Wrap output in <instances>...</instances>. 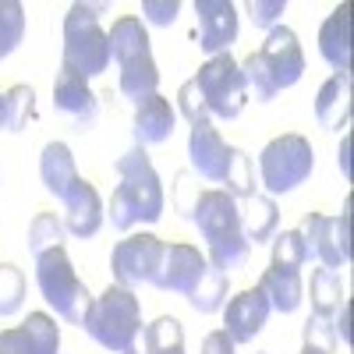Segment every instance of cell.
<instances>
[{"mask_svg":"<svg viewBox=\"0 0 354 354\" xmlns=\"http://www.w3.org/2000/svg\"><path fill=\"white\" fill-rule=\"evenodd\" d=\"M230 153H234V145H227L213 124L192 128V135H188V160H192V170L202 177V181L223 185L227 167H230Z\"/></svg>","mask_w":354,"mask_h":354,"instance_id":"cell-15","label":"cell"},{"mask_svg":"<svg viewBox=\"0 0 354 354\" xmlns=\"http://www.w3.org/2000/svg\"><path fill=\"white\" fill-rule=\"evenodd\" d=\"M195 21H198V46L216 57L227 53L238 39V8L230 0H195Z\"/></svg>","mask_w":354,"mask_h":354,"instance_id":"cell-14","label":"cell"},{"mask_svg":"<svg viewBox=\"0 0 354 354\" xmlns=\"http://www.w3.org/2000/svg\"><path fill=\"white\" fill-rule=\"evenodd\" d=\"M117 88H121V96L131 100V103H142V100L156 96L160 71H156L153 53H142V57H131V61H124V64H121V78H117Z\"/></svg>","mask_w":354,"mask_h":354,"instance_id":"cell-24","label":"cell"},{"mask_svg":"<svg viewBox=\"0 0 354 354\" xmlns=\"http://www.w3.org/2000/svg\"><path fill=\"white\" fill-rule=\"evenodd\" d=\"M25 301V273L11 262H0V315H15Z\"/></svg>","mask_w":354,"mask_h":354,"instance_id":"cell-35","label":"cell"},{"mask_svg":"<svg viewBox=\"0 0 354 354\" xmlns=\"http://www.w3.org/2000/svg\"><path fill=\"white\" fill-rule=\"evenodd\" d=\"M61 351V330L57 319L46 312H28L21 326L0 330V354H57Z\"/></svg>","mask_w":354,"mask_h":354,"instance_id":"cell-12","label":"cell"},{"mask_svg":"<svg viewBox=\"0 0 354 354\" xmlns=\"http://www.w3.org/2000/svg\"><path fill=\"white\" fill-rule=\"evenodd\" d=\"M223 192L234 198V202H245V198H252L255 195V174H252V160H248V153H241V149H234L230 153V167H227V177H223Z\"/></svg>","mask_w":354,"mask_h":354,"instance_id":"cell-33","label":"cell"},{"mask_svg":"<svg viewBox=\"0 0 354 354\" xmlns=\"http://www.w3.org/2000/svg\"><path fill=\"white\" fill-rule=\"evenodd\" d=\"M61 68L82 75L85 82L110 68V43H106V32L100 28L93 4H71V11L64 15V61H61Z\"/></svg>","mask_w":354,"mask_h":354,"instance_id":"cell-4","label":"cell"},{"mask_svg":"<svg viewBox=\"0 0 354 354\" xmlns=\"http://www.w3.org/2000/svg\"><path fill=\"white\" fill-rule=\"evenodd\" d=\"M4 117H8V110H4V93H0V128H4Z\"/></svg>","mask_w":354,"mask_h":354,"instance_id":"cell-44","label":"cell"},{"mask_svg":"<svg viewBox=\"0 0 354 354\" xmlns=\"http://www.w3.org/2000/svg\"><path fill=\"white\" fill-rule=\"evenodd\" d=\"M259 290L266 294L270 308L280 312V315L298 312L301 301H305L301 298L305 287H301V273L298 270H280V266H270V270L262 273V280H259Z\"/></svg>","mask_w":354,"mask_h":354,"instance_id":"cell-21","label":"cell"},{"mask_svg":"<svg viewBox=\"0 0 354 354\" xmlns=\"http://www.w3.org/2000/svg\"><path fill=\"white\" fill-rule=\"evenodd\" d=\"M192 220L198 227V234L209 241H220V238H230V234L241 230V209L223 188H209V192H198L195 198V209H192Z\"/></svg>","mask_w":354,"mask_h":354,"instance_id":"cell-13","label":"cell"},{"mask_svg":"<svg viewBox=\"0 0 354 354\" xmlns=\"http://www.w3.org/2000/svg\"><path fill=\"white\" fill-rule=\"evenodd\" d=\"M82 330L93 337L103 351L124 354L138 337H142V305L135 298V290L110 283L100 298H93V308H88Z\"/></svg>","mask_w":354,"mask_h":354,"instance_id":"cell-2","label":"cell"},{"mask_svg":"<svg viewBox=\"0 0 354 354\" xmlns=\"http://www.w3.org/2000/svg\"><path fill=\"white\" fill-rule=\"evenodd\" d=\"M351 198L344 202L340 216H326V213H305L301 220V238L308 248V259H319L322 270H340L351 262Z\"/></svg>","mask_w":354,"mask_h":354,"instance_id":"cell-7","label":"cell"},{"mask_svg":"<svg viewBox=\"0 0 354 354\" xmlns=\"http://www.w3.org/2000/svg\"><path fill=\"white\" fill-rule=\"evenodd\" d=\"M319 53L333 71H351V4H340L319 28Z\"/></svg>","mask_w":354,"mask_h":354,"instance_id":"cell-20","label":"cell"},{"mask_svg":"<svg viewBox=\"0 0 354 354\" xmlns=\"http://www.w3.org/2000/svg\"><path fill=\"white\" fill-rule=\"evenodd\" d=\"M333 333L340 337V344H351V305L344 301L337 308V322H333Z\"/></svg>","mask_w":354,"mask_h":354,"instance_id":"cell-42","label":"cell"},{"mask_svg":"<svg viewBox=\"0 0 354 354\" xmlns=\"http://www.w3.org/2000/svg\"><path fill=\"white\" fill-rule=\"evenodd\" d=\"M53 106L68 113L71 121H78L82 128H88L96 121V113H100V103H96V93L88 88V82L68 68L57 71V82H53Z\"/></svg>","mask_w":354,"mask_h":354,"instance_id":"cell-17","label":"cell"},{"mask_svg":"<svg viewBox=\"0 0 354 354\" xmlns=\"http://www.w3.org/2000/svg\"><path fill=\"white\" fill-rule=\"evenodd\" d=\"M227 290H230V277L209 266V270L202 273L198 287L188 294V301H192V308H195V312L213 315V312H220V308L227 305Z\"/></svg>","mask_w":354,"mask_h":354,"instance_id":"cell-27","label":"cell"},{"mask_svg":"<svg viewBox=\"0 0 354 354\" xmlns=\"http://www.w3.org/2000/svg\"><path fill=\"white\" fill-rule=\"evenodd\" d=\"M117 174L121 185L110 195V223L117 230H131L138 223H156L163 216V185L160 174L153 170L149 153L135 145L121 160H117Z\"/></svg>","mask_w":354,"mask_h":354,"instance_id":"cell-1","label":"cell"},{"mask_svg":"<svg viewBox=\"0 0 354 354\" xmlns=\"http://www.w3.org/2000/svg\"><path fill=\"white\" fill-rule=\"evenodd\" d=\"M160 259H163V241L156 234H128L110 252L113 283L128 287V290H135L142 283H153V277L160 270Z\"/></svg>","mask_w":354,"mask_h":354,"instance_id":"cell-8","label":"cell"},{"mask_svg":"<svg viewBox=\"0 0 354 354\" xmlns=\"http://www.w3.org/2000/svg\"><path fill=\"white\" fill-rule=\"evenodd\" d=\"M195 85L205 100V110L209 117H220V121H234L241 110H245V100H248V88H245V78H241V68L230 53H216L209 57L198 75H195Z\"/></svg>","mask_w":354,"mask_h":354,"instance_id":"cell-6","label":"cell"},{"mask_svg":"<svg viewBox=\"0 0 354 354\" xmlns=\"http://www.w3.org/2000/svg\"><path fill=\"white\" fill-rule=\"evenodd\" d=\"M270 301H266V294L255 287L241 290V294H234V298L223 305V333L234 340V344H252L262 326H266V319H270Z\"/></svg>","mask_w":354,"mask_h":354,"instance_id":"cell-11","label":"cell"},{"mask_svg":"<svg viewBox=\"0 0 354 354\" xmlns=\"http://www.w3.org/2000/svg\"><path fill=\"white\" fill-rule=\"evenodd\" d=\"M177 15H181V4L177 0H142V21L149 25H174Z\"/></svg>","mask_w":354,"mask_h":354,"instance_id":"cell-39","label":"cell"},{"mask_svg":"<svg viewBox=\"0 0 354 354\" xmlns=\"http://www.w3.org/2000/svg\"><path fill=\"white\" fill-rule=\"evenodd\" d=\"M4 131H25V124L36 117V93L28 85H15L4 93Z\"/></svg>","mask_w":354,"mask_h":354,"instance_id":"cell-31","label":"cell"},{"mask_svg":"<svg viewBox=\"0 0 354 354\" xmlns=\"http://www.w3.org/2000/svg\"><path fill=\"white\" fill-rule=\"evenodd\" d=\"M64 223L57 220L53 213H39L32 223H28V252L32 255H43L50 248H61L64 245Z\"/></svg>","mask_w":354,"mask_h":354,"instance_id":"cell-32","label":"cell"},{"mask_svg":"<svg viewBox=\"0 0 354 354\" xmlns=\"http://www.w3.org/2000/svg\"><path fill=\"white\" fill-rule=\"evenodd\" d=\"M333 351H337L333 322H330V319H319V315H308V322H305V347H301V354H333Z\"/></svg>","mask_w":354,"mask_h":354,"instance_id":"cell-36","label":"cell"},{"mask_svg":"<svg viewBox=\"0 0 354 354\" xmlns=\"http://www.w3.org/2000/svg\"><path fill=\"white\" fill-rule=\"evenodd\" d=\"M209 270V262H205V255L195 248V245H163V259H160V270L153 277V287L160 290H170V294H188L198 287L202 273Z\"/></svg>","mask_w":354,"mask_h":354,"instance_id":"cell-10","label":"cell"},{"mask_svg":"<svg viewBox=\"0 0 354 354\" xmlns=\"http://www.w3.org/2000/svg\"><path fill=\"white\" fill-rule=\"evenodd\" d=\"M25 36V8L18 0H0V57L18 50Z\"/></svg>","mask_w":354,"mask_h":354,"instance_id":"cell-34","label":"cell"},{"mask_svg":"<svg viewBox=\"0 0 354 354\" xmlns=\"http://www.w3.org/2000/svg\"><path fill=\"white\" fill-rule=\"evenodd\" d=\"M195 198H198V188L192 185V174H177V195H174V205H177V213L192 220Z\"/></svg>","mask_w":354,"mask_h":354,"instance_id":"cell-40","label":"cell"},{"mask_svg":"<svg viewBox=\"0 0 354 354\" xmlns=\"http://www.w3.org/2000/svg\"><path fill=\"white\" fill-rule=\"evenodd\" d=\"M36 283H39V294L46 298V305L57 315L64 322H71V326H82L88 308H93V294L78 280L64 245L36 255Z\"/></svg>","mask_w":354,"mask_h":354,"instance_id":"cell-3","label":"cell"},{"mask_svg":"<svg viewBox=\"0 0 354 354\" xmlns=\"http://www.w3.org/2000/svg\"><path fill=\"white\" fill-rule=\"evenodd\" d=\"M145 354H185V330L174 315H160L142 330Z\"/></svg>","mask_w":354,"mask_h":354,"instance_id":"cell-26","label":"cell"},{"mask_svg":"<svg viewBox=\"0 0 354 354\" xmlns=\"http://www.w3.org/2000/svg\"><path fill=\"white\" fill-rule=\"evenodd\" d=\"M259 57H262L266 71H270L277 93H283V88H290V85H298L301 75H305L301 43H298V36H294V28H287V25L270 28V36H266Z\"/></svg>","mask_w":354,"mask_h":354,"instance_id":"cell-9","label":"cell"},{"mask_svg":"<svg viewBox=\"0 0 354 354\" xmlns=\"http://www.w3.org/2000/svg\"><path fill=\"white\" fill-rule=\"evenodd\" d=\"M174 121H177V113L170 106V100H163L160 93L149 96V100H142L135 103V142L142 145H163L170 135H174Z\"/></svg>","mask_w":354,"mask_h":354,"instance_id":"cell-19","label":"cell"},{"mask_svg":"<svg viewBox=\"0 0 354 354\" xmlns=\"http://www.w3.org/2000/svg\"><path fill=\"white\" fill-rule=\"evenodd\" d=\"M337 163H340V174L351 177V138H347V135H344V142H340V156H337Z\"/></svg>","mask_w":354,"mask_h":354,"instance_id":"cell-43","label":"cell"},{"mask_svg":"<svg viewBox=\"0 0 354 354\" xmlns=\"http://www.w3.org/2000/svg\"><path fill=\"white\" fill-rule=\"evenodd\" d=\"M234 347H238V344H234L223 330H213L209 337L202 340V354H234Z\"/></svg>","mask_w":354,"mask_h":354,"instance_id":"cell-41","label":"cell"},{"mask_svg":"<svg viewBox=\"0 0 354 354\" xmlns=\"http://www.w3.org/2000/svg\"><path fill=\"white\" fill-rule=\"evenodd\" d=\"M315 167V149L305 135H280L262 149L259 156V177L270 195H287L298 185H305Z\"/></svg>","mask_w":354,"mask_h":354,"instance_id":"cell-5","label":"cell"},{"mask_svg":"<svg viewBox=\"0 0 354 354\" xmlns=\"http://www.w3.org/2000/svg\"><path fill=\"white\" fill-rule=\"evenodd\" d=\"M248 255H252V245L238 230V234H230V238L209 241V259L205 262H209L213 270H220V273H234V270H241V266L248 262Z\"/></svg>","mask_w":354,"mask_h":354,"instance_id":"cell-29","label":"cell"},{"mask_svg":"<svg viewBox=\"0 0 354 354\" xmlns=\"http://www.w3.org/2000/svg\"><path fill=\"white\" fill-rule=\"evenodd\" d=\"M39 177H43V185L50 195L57 198H64L68 188L78 181V167H75V156L64 142H50L43 156H39Z\"/></svg>","mask_w":354,"mask_h":354,"instance_id":"cell-23","label":"cell"},{"mask_svg":"<svg viewBox=\"0 0 354 354\" xmlns=\"http://www.w3.org/2000/svg\"><path fill=\"white\" fill-rule=\"evenodd\" d=\"M106 43H110V61H117V68L131 61V57L149 53V32H145L142 18H135V15L117 18L113 28L106 32Z\"/></svg>","mask_w":354,"mask_h":354,"instance_id":"cell-25","label":"cell"},{"mask_svg":"<svg viewBox=\"0 0 354 354\" xmlns=\"http://www.w3.org/2000/svg\"><path fill=\"white\" fill-rule=\"evenodd\" d=\"M270 245H273V262L270 266H280V270H301V266L308 262V248H305L301 230H277Z\"/></svg>","mask_w":354,"mask_h":354,"instance_id":"cell-30","label":"cell"},{"mask_svg":"<svg viewBox=\"0 0 354 354\" xmlns=\"http://www.w3.org/2000/svg\"><path fill=\"white\" fill-rule=\"evenodd\" d=\"M177 106H181V113L188 117V124H192V128L209 124V110H205V100H202V93H198L195 78L177 88Z\"/></svg>","mask_w":354,"mask_h":354,"instance_id":"cell-37","label":"cell"},{"mask_svg":"<svg viewBox=\"0 0 354 354\" xmlns=\"http://www.w3.org/2000/svg\"><path fill=\"white\" fill-rule=\"evenodd\" d=\"M351 71H333L315 96V117L322 128L344 131L351 124Z\"/></svg>","mask_w":354,"mask_h":354,"instance_id":"cell-18","label":"cell"},{"mask_svg":"<svg viewBox=\"0 0 354 354\" xmlns=\"http://www.w3.org/2000/svg\"><path fill=\"white\" fill-rule=\"evenodd\" d=\"M280 227V209H277V202L273 195H252L245 198V209H241V234H245V241L248 245H270L273 241V234Z\"/></svg>","mask_w":354,"mask_h":354,"instance_id":"cell-22","label":"cell"},{"mask_svg":"<svg viewBox=\"0 0 354 354\" xmlns=\"http://www.w3.org/2000/svg\"><path fill=\"white\" fill-rule=\"evenodd\" d=\"M245 11H248L255 28H277L283 11H287V0H248Z\"/></svg>","mask_w":354,"mask_h":354,"instance_id":"cell-38","label":"cell"},{"mask_svg":"<svg viewBox=\"0 0 354 354\" xmlns=\"http://www.w3.org/2000/svg\"><path fill=\"white\" fill-rule=\"evenodd\" d=\"M61 202H64V230L71 238H93L103 227V198L85 177H78Z\"/></svg>","mask_w":354,"mask_h":354,"instance_id":"cell-16","label":"cell"},{"mask_svg":"<svg viewBox=\"0 0 354 354\" xmlns=\"http://www.w3.org/2000/svg\"><path fill=\"white\" fill-rule=\"evenodd\" d=\"M308 301H312V315L333 319L337 308L344 305L340 280H337L330 270H315V273H312V283H308Z\"/></svg>","mask_w":354,"mask_h":354,"instance_id":"cell-28","label":"cell"}]
</instances>
